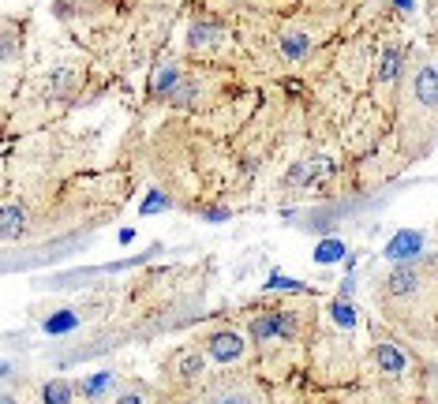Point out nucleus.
I'll use <instances>...</instances> for the list:
<instances>
[{
    "mask_svg": "<svg viewBox=\"0 0 438 404\" xmlns=\"http://www.w3.org/2000/svg\"><path fill=\"white\" fill-rule=\"evenodd\" d=\"M420 292H423V273L416 266H397L382 281V299L386 304H405V299H416Z\"/></svg>",
    "mask_w": 438,
    "mask_h": 404,
    "instance_id": "obj_1",
    "label": "nucleus"
},
{
    "mask_svg": "<svg viewBox=\"0 0 438 404\" xmlns=\"http://www.w3.org/2000/svg\"><path fill=\"white\" fill-rule=\"evenodd\" d=\"M203 404H259V393L247 382H236V378H218L214 386L203 389Z\"/></svg>",
    "mask_w": 438,
    "mask_h": 404,
    "instance_id": "obj_2",
    "label": "nucleus"
},
{
    "mask_svg": "<svg viewBox=\"0 0 438 404\" xmlns=\"http://www.w3.org/2000/svg\"><path fill=\"white\" fill-rule=\"evenodd\" d=\"M412 98L420 109L438 112V64H420L412 79Z\"/></svg>",
    "mask_w": 438,
    "mask_h": 404,
    "instance_id": "obj_3",
    "label": "nucleus"
},
{
    "mask_svg": "<svg viewBox=\"0 0 438 404\" xmlns=\"http://www.w3.org/2000/svg\"><path fill=\"white\" fill-rule=\"evenodd\" d=\"M206 352H210V359H218V363H236L244 356V337L236 330H218V333H210Z\"/></svg>",
    "mask_w": 438,
    "mask_h": 404,
    "instance_id": "obj_4",
    "label": "nucleus"
},
{
    "mask_svg": "<svg viewBox=\"0 0 438 404\" xmlns=\"http://www.w3.org/2000/svg\"><path fill=\"white\" fill-rule=\"evenodd\" d=\"M420 251H423V236H420V232H397V236L386 243V258H390V262H412Z\"/></svg>",
    "mask_w": 438,
    "mask_h": 404,
    "instance_id": "obj_5",
    "label": "nucleus"
},
{
    "mask_svg": "<svg viewBox=\"0 0 438 404\" xmlns=\"http://www.w3.org/2000/svg\"><path fill=\"white\" fill-rule=\"evenodd\" d=\"M0 232H4V240H19L26 232V214L19 210V206H4V214H0Z\"/></svg>",
    "mask_w": 438,
    "mask_h": 404,
    "instance_id": "obj_6",
    "label": "nucleus"
},
{
    "mask_svg": "<svg viewBox=\"0 0 438 404\" xmlns=\"http://www.w3.org/2000/svg\"><path fill=\"white\" fill-rule=\"evenodd\" d=\"M251 333H255L259 345L274 341V337H281V315H259L255 322H251Z\"/></svg>",
    "mask_w": 438,
    "mask_h": 404,
    "instance_id": "obj_7",
    "label": "nucleus"
},
{
    "mask_svg": "<svg viewBox=\"0 0 438 404\" xmlns=\"http://www.w3.org/2000/svg\"><path fill=\"white\" fill-rule=\"evenodd\" d=\"M308 49H311V37H308V34L288 30V34L281 37V57H285V60H303V57H308Z\"/></svg>",
    "mask_w": 438,
    "mask_h": 404,
    "instance_id": "obj_8",
    "label": "nucleus"
},
{
    "mask_svg": "<svg viewBox=\"0 0 438 404\" xmlns=\"http://www.w3.org/2000/svg\"><path fill=\"white\" fill-rule=\"evenodd\" d=\"M79 322H83V318H79V311H57V315H49L45 333H72Z\"/></svg>",
    "mask_w": 438,
    "mask_h": 404,
    "instance_id": "obj_9",
    "label": "nucleus"
},
{
    "mask_svg": "<svg viewBox=\"0 0 438 404\" xmlns=\"http://www.w3.org/2000/svg\"><path fill=\"white\" fill-rule=\"evenodd\" d=\"M378 367L386 371V374H401V371H405V356H401V348L382 345V348H378Z\"/></svg>",
    "mask_w": 438,
    "mask_h": 404,
    "instance_id": "obj_10",
    "label": "nucleus"
},
{
    "mask_svg": "<svg viewBox=\"0 0 438 404\" xmlns=\"http://www.w3.org/2000/svg\"><path fill=\"white\" fill-rule=\"evenodd\" d=\"M337 258H344V243L341 240H322L315 247V262L330 266V262H337Z\"/></svg>",
    "mask_w": 438,
    "mask_h": 404,
    "instance_id": "obj_11",
    "label": "nucleus"
},
{
    "mask_svg": "<svg viewBox=\"0 0 438 404\" xmlns=\"http://www.w3.org/2000/svg\"><path fill=\"white\" fill-rule=\"evenodd\" d=\"M42 400L45 404H72V386L68 382H45L42 386Z\"/></svg>",
    "mask_w": 438,
    "mask_h": 404,
    "instance_id": "obj_12",
    "label": "nucleus"
},
{
    "mask_svg": "<svg viewBox=\"0 0 438 404\" xmlns=\"http://www.w3.org/2000/svg\"><path fill=\"white\" fill-rule=\"evenodd\" d=\"M330 318H334L341 330H352L356 325V307L344 304V299H334V304H330Z\"/></svg>",
    "mask_w": 438,
    "mask_h": 404,
    "instance_id": "obj_13",
    "label": "nucleus"
},
{
    "mask_svg": "<svg viewBox=\"0 0 438 404\" xmlns=\"http://www.w3.org/2000/svg\"><path fill=\"white\" fill-rule=\"evenodd\" d=\"M203 42H206V45H210V42H218V23H210V19L203 23V19H198L195 27H191V49H198Z\"/></svg>",
    "mask_w": 438,
    "mask_h": 404,
    "instance_id": "obj_14",
    "label": "nucleus"
},
{
    "mask_svg": "<svg viewBox=\"0 0 438 404\" xmlns=\"http://www.w3.org/2000/svg\"><path fill=\"white\" fill-rule=\"evenodd\" d=\"M109 382H113V374H94V378H86V382H83V393L86 397H98V393L109 389Z\"/></svg>",
    "mask_w": 438,
    "mask_h": 404,
    "instance_id": "obj_15",
    "label": "nucleus"
},
{
    "mask_svg": "<svg viewBox=\"0 0 438 404\" xmlns=\"http://www.w3.org/2000/svg\"><path fill=\"white\" fill-rule=\"evenodd\" d=\"M180 83V71L176 68H165L162 75H157V83H154V90H157V94H169V90L172 86H176Z\"/></svg>",
    "mask_w": 438,
    "mask_h": 404,
    "instance_id": "obj_16",
    "label": "nucleus"
},
{
    "mask_svg": "<svg viewBox=\"0 0 438 404\" xmlns=\"http://www.w3.org/2000/svg\"><path fill=\"white\" fill-rule=\"evenodd\" d=\"M203 367H206V356H198V352H195V356H184V363H180V374H184V378H195Z\"/></svg>",
    "mask_w": 438,
    "mask_h": 404,
    "instance_id": "obj_17",
    "label": "nucleus"
},
{
    "mask_svg": "<svg viewBox=\"0 0 438 404\" xmlns=\"http://www.w3.org/2000/svg\"><path fill=\"white\" fill-rule=\"evenodd\" d=\"M165 206H169L165 195H162V191H150V195H146V202L139 206V210H142V214H157V210H165Z\"/></svg>",
    "mask_w": 438,
    "mask_h": 404,
    "instance_id": "obj_18",
    "label": "nucleus"
},
{
    "mask_svg": "<svg viewBox=\"0 0 438 404\" xmlns=\"http://www.w3.org/2000/svg\"><path fill=\"white\" fill-rule=\"evenodd\" d=\"M397 60H401V57H397L393 49H390V53H386V60H382V83H390L393 75H397Z\"/></svg>",
    "mask_w": 438,
    "mask_h": 404,
    "instance_id": "obj_19",
    "label": "nucleus"
},
{
    "mask_svg": "<svg viewBox=\"0 0 438 404\" xmlns=\"http://www.w3.org/2000/svg\"><path fill=\"white\" fill-rule=\"evenodd\" d=\"M270 289H296V292H303V284L300 281H285V277H270Z\"/></svg>",
    "mask_w": 438,
    "mask_h": 404,
    "instance_id": "obj_20",
    "label": "nucleus"
},
{
    "mask_svg": "<svg viewBox=\"0 0 438 404\" xmlns=\"http://www.w3.org/2000/svg\"><path fill=\"white\" fill-rule=\"evenodd\" d=\"M296 330H300V322L292 318V315H281V337H292Z\"/></svg>",
    "mask_w": 438,
    "mask_h": 404,
    "instance_id": "obj_21",
    "label": "nucleus"
},
{
    "mask_svg": "<svg viewBox=\"0 0 438 404\" xmlns=\"http://www.w3.org/2000/svg\"><path fill=\"white\" fill-rule=\"evenodd\" d=\"M116 404H142L139 393H124V397H116Z\"/></svg>",
    "mask_w": 438,
    "mask_h": 404,
    "instance_id": "obj_22",
    "label": "nucleus"
},
{
    "mask_svg": "<svg viewBox=\"0 0 438 404\" xmlns=\"http://www.w3.org/2000/svg\"><path fill=\"white\" fill-rule=\"evenodd\" d=\"M229 217V210H206V221H225Z\"/></svg>",
    "mask_w": 438,
    "mask_h": 404,
    "instance_id": "obj_23",
    "label": "nucleus"
},
{
    "mask_svg": "<svg viewBox=\"0 0 438 404\" xmlns=\"http://www.w3.org/2000/svg\"><path fill=\"white\" fill-rule=\"evenodd\" d=\"M0 404H16V397H11V393H4V400H0Z\"/></svg>",
    "mask_w": 438,
    "mask_h": 404,
    "instance_id": "obj_24",
    "label": "nucleus"
}]
</instances>
